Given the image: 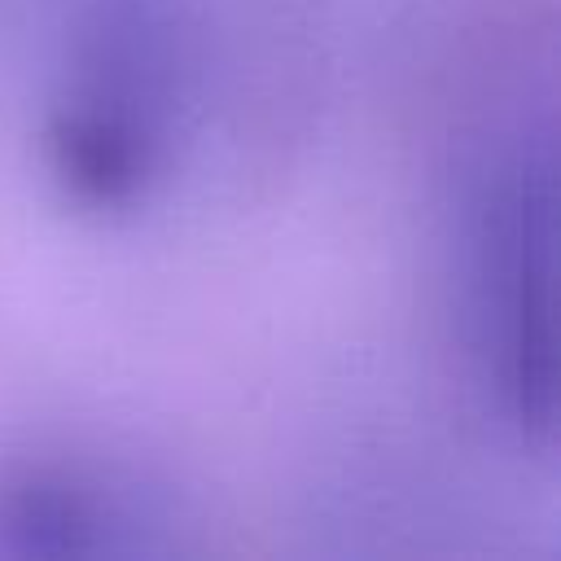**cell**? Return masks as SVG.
Instances as JSON below:
<instances>
[{"label": "cell", "mask_w": 561, "mask_h": 561, "mask_svg": "<svg viewBox=\"0 0 561 561\" xmlns=\"http://www.w3.org/2000/svg\"><path fill=\"white\" fill-rule=\"evenodd\" d=\"M469 302L500 408L526 438L548 443L557 412V316L552 153L543 136L508 145L473 197Z\"/></svg>", "instance_id": "cell-1"}, {"label": "cell", "mask_w": 561, "mask_h": 561, "mask_svg": "<svg viewBox=\"0 0 561 561\" xmlns=\"http://www.w3.org/2000/svg\"><path fill=\"white\" fill-rule=\"evenodd\" d=\"M171 61L140 13H105L75 48L66 88L48 118V167L57 184L96 210L145 193L167 140Z\"/></svg>", "instance_id": "cell-2"}, {"label": "cell", "mask_w": 561, "mask_h": 561, "mask_svg": "<svg viewBox=\"0 0 561 561\" xmlns=\"http://www.w3.org/2000/svg\"><path fill=\"white\" fill-rule=\"evenodd\" d=\"M149 504L131 482L88 460L22 456L0 465V557L140 552Z\"/></svg>", "instance_id": "cell-3"}]
</instances>
